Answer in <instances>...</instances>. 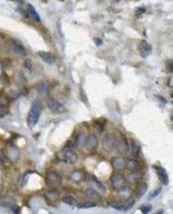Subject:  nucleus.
<instances>
[{
	"instance_id": "nucleus-15",
	"label": "nucleus",
	"mask_w": 173,
	"mask_h": 214,
	"mask_svg": "<svg viewBox=\"0 0 173 214\" xmlns=\"http://www.w3.org/2000/svg\"><path fill=\"white\" fill-rule=\"evenodd\" d=\"M84 194L89 200L96 202V203L101 200V196L99 193L93 188L86 189L84 192Z\"/></svg>"
},
{
	"instance_id": "nucleus-12",
	"label": "nucleus",
	"mask_w": 173,
	"mask_h": 214,
	"mask_svg": "<svg viewBox=\"0 0 173 214\" xmlns=\"http://www.w3.org/2000/svg\"><path fill=\"white\" fill-rule=\"evenodd\" d=\"M115 148L117 150V152L121 155H125L126 154H127L129 150L127 140L124 138H121L116 141Z\"/></svg>"
},
{
	"instance_id": "nucleus-10",
	"label": "nucleus",
	"mask_w": 173,
	"mask_h": 214,
	"mask_svg": "<svg viewBox=\"0 0 173 214\" xmlns=\"http://www.w3.org/2000/svg\"><path fill=\"white\" fill-rule=\"evenodd\" d=\"M97 144H98V139L97 136L94 134H89L86 137L84 142V146L88 150H95L97 148Z\"/></svg>"
},
{
	"instance_id": "nucleus-29",
	"label": "nucleus",
	"mask_w": 173,
	"mask_h": 214,
	"mask_svg": "<svg viewBox=\"0 0 173 214\" xmlns=\"http://www.w3.org/2000/svg\"><path fill=\"white\" fill-rule=\"evenodd\" d=\"M135 203V200L133 199L132 198H129L126 200V201L125 202V211L126 210H129L131 209Z\"/></svg>"
},
{
	"instance_id": "nucleus-31",
	"label": "nucleus",
	"mask_w": 173,
	"mask_h": 214,
	"mask_svg": "<svg viewBox=\"0 0 173 214\" xmlns=\"http://www.w3.org/2000/svg\"><path fill=\"white\" fill-rule=\"evenodd\" d=\"M24 66L27 69H29V70H32V69H33V64H32V62L31 60L29 59L24 60Z\"/></svg>"
},
{
	"instance_id": "nucleus-18",
	"label": "nucleus",
	"mask_w": 173,
	"mask_h": 214,
	"mask_svg": "<svg viewBox=\"0 0 173 214\" xmlns=\"http://www.w3.org/2000/svg\"><path fill=\"white\" fill-rule=\"evenodd\" d=\"M125 167L131 171H136L139 169V163L135 159H128L126 160Z\"/></svg>"
},
{
	"instance_id": "nucleus-13",
	"label": "nucleus",
	"mask_w": 173,
	"mask_h": 214,
	"mask_svg": "<svg viewBox=\"0 0 173 214\" xmlns=\"http://www.w3.org/2000/svg\"><path fill=\"white\" fill-rule=\"evenodd\" d=\"M48 106L49 109L53 113L61 114L64 111V106H62V104L59 101L56 100V99H51L49 101Z\"/></svg>"
},
{
	"instance_id": "nucleus-35",
	"label": "nucleus",
	"mask_w": 173,
	"mask_h": 214,
	"mask_svg": "<svg viewBox=\"0 0 173 214\" xmlns=\"http://www.w3.org/2000/svg\"><path fill=\"white\" fill-rule=\"evenodd\" d=\"M163 213H164V211H163V209H160L158 210V211H157L156 212V213H154V214H163Z\"/></svg>"
},
{
	"instance_id": "nucleus-28",
	"label": "nucleus",
	"mask_w": 173,
	"mask_h": 214,
	"mask_svg": "<svg viewBox=\"0 0 173 214\" xmlns=\"http://www.w3.org/2000/svg\"><path fill=\"white\" fill-rule=\"evenodd\" d=\"M139 209L143 214H148L152 211V206L151 204H143L140 206Z\"/></svg>"
},
{
	"instance_id": "nucleus-17",
	"label": "nucleus",
	"mask_w": 173,
	"mask_h": 214,
	"mask_svg": "<svg viewBox=\"0 0 173 214\" xmlns=\"http://www.w3.org/2000/svg\"><path fill=\"white\" fill-rule=\"evenodd\" d=\"M39 57L42 59L43 61L47 63L48 65H52L54 63V57L50 52L44 51H39L38 52Z\"/></svg>"
},
{
	"instance_id": "nucleus-5",
	"label": "nucleus",
	"mask_w": 173,
	"mask_h": 214,
	"mask_svg": "<svg viewBox=\"0 0 173 214\" xmlns=\"http://www.w3.org/2000/svg\"><path fill=\"white\" fill-rule=\"evenodd\" d=\"M111 184L115 190H120L125 187V178L119 173H114L111 176Z\"/></svg>"
},
{
	"instance_id": "nucleus-14",
	"label": "nucleus",
	"mask_w": 173,
	"mask_h": 214,
	"mask_svg": "<svg viewBox=\"0 0 173 214\" xmlns=\"http://www.w3.org/2000/svg\"><path fill=\"white\" fill-rule=\"evenodd\" d=\"M155 169L158 177L162 183L164 185H168L169 184V177L166 169L161 166H156Z\"/></svg>"
},
{
	"instance_id": "nucleus-36",
	"label": "nucleus",
	"mask_w": 173,
	"mask_h": 214,
	"mask_svg": "<svg viewBox=\"0 0 173 214\" xmlns=\"http://www.w3.org/2000/svg\"><path fill=\"white\" fill-rule=\"evenodd\" d=\"M114 1H116V2H119L120 0H114Z\"/></svg>"
},
{
	"instance_id": "nucleus-20",
	"label": "nucleus",
	"mask_w": 173,
	"mask_h": 214,
	"mask_svg": "<svg viewBox=\"0 0 173 214\" xmlns=\"http://www.w3.org/2000/svg\"><path fill=\"white\" fill-rule=\"evenodd\" d=\"M27 13L29 14L34 20H35L37 22H39L41 20V18L38 12H37V10H35V8L34 7L33 5L31 4H28L27 5Z\"/></svg>"
},
{
	"instance_id": "nucleus-34",
	"label": "nucleus",
	"mask_w": 173,
	"mask_h": 214,
	"mask_svg": "<svg viewBox=\"0 0 173 214\" xmlns=\"http://www.w3.org/2000/svg\"><path fill=\"white\" fill-rule=\"evenodd\" d=\"M6 114V111L3 110H0V118L4 117Z\"/></svg>"
},
{
	"instance_id": "nucleus-6",
	"label": "nucleus",
	"mask_w": 173,
	"mask_h": 214,
	"mask_svg": "<svg viewBox=\"0 0 173 214\" xmlns=\"http://www.w3.org/2000/svg\"><path fill=\"white\" fill-rule=\"evenodd\" d=\"M111 165L112 168L116 171H121L125 169L126 166V159L122 156H116L111 159Z\"/></svg>"
},
{
	"instance_id": "nucleus-27",
	"label": "nucleus",
	"mask_w": 173,
	"mask_h": 214,
	"mask_svg": "<svg viewBox=\"0 0 173 214\" xmlns=\"http://www.w3.org/2000/svg\"><path fill=\"white\" fill-rule=\"evenodd\" d=\"M37 90H38V92L41 94V95H44V96L48 95L49 87H48V86L46 84L42 83V84H39V85L38 86V88H37Z\"/></svg>"
},
{
	"instance_id": "nucleus-16",
	"label": "nucleus",
	"mask_w": 173,
	"mask_h": 214,
	"mask_svg": "<svg viewBox=\"0 0 173 214\" xmlns=\"http://www.w3.org/2000/svg\"><path fill=\"white\" fill-rule=\"evenodd\" d=\"M13 51L17 55L23 56L26 54L25 48L21 42L18 39H14L12 43Z\"/></svg>"
},
{
	"instance_id": "nucleus-21",
	"label": "nucleus",
	"mask_w": 173,
	"mask_h": 214,
	"mask_svg": "<svg viewBox=\"0 0 173 214\" xmlns=\"http://www.w3.org/2000/svg\"><path fill=\"white\" fill-rule=\"evenodd\" d=\"M108 204L109 206L113 207L114 209H115L116 210H118V211H125V202L119 201V200H113L109 201L108 202Z\"/></svg>"
},
{
	"instance_id": "nucleus-25",
	"label": "nucleus",
	"mask_w": 173,
	"mask_h": 214,
	"mask_svg": "<svg viewBox=\"0 0 173 214\" xmlns=\"http://www.w3.org/2000/svg\"><path fill=\"white\" fill-rule=\"evenodd\" d=\"M62 201L64 203L68 204L69 205H77V201L75 199L74 197L72 196H64L62 198Z\"/></svg>"
},
{
	"instance_id": "nucleus-24",
	"label": "nucleus",
	"mask_w": 173,
	"mask_h": 214,
	"mask_svg": "<svg viewBox=\"0 0 173 214\" xmlns=\"http://www.w3.org/2000/svg\"><path fill=\"white\" fill-rule=\"evenodd\" d=\"M85 135H84V133H80L78 135L76 138V142H75V144H76V147L78 148H82V146L84 145V142H85Z\"/></svg>"
},
{
	"instance_id": "nucleus-26",
	"label": "nucleus",
	"mask_w": 173,
	"mask_h": 214,
	"mask_svg": "<svg viewBox=\"0 0 173 214\" xmlns=\"http://www.w3.org/2000/svg\"><path fill=\"white\" fill-rule=\"evenodd\" d=\"M96 205H97L96 202L89 200V201L80 202V204H78V205H77V207L79 208V209H89V208L95 207Z\"/></svg>"
},
{
	"instance_id": "nucleus-7",
	"label": "nucleus",
	"mask_w": 173,
	"mask_h": 214,
	"mask_svg": "<svg viewBox=\"0 0 173 214\" xmlns=\"http://www.w3.org/2000/svg\"><path fill=\"white\" fill-rule=\"evenodd\" d=\"M60 193L56 190H49L44 193L45 198L46 201L50 205L57 203L60 200Z\"/></svg>"
},
{
	"instance_id": "nucleus-38",
	"label": "nucleus",
	"mask_w": 173,
	"mask_h": 214,
	"mask_svg": "<svg viewBox=\"0 0 173 214\" xmlns=\"http://www.w3.org/2000/svg\"><path fill=\"white\" fill-rule=\"evenodd\" d=\"M10 1H14V0H10Z\"/></svg>"
},
{
	"instance_id": "nucleus-22",
	"label": "nucleus",
	"mask_w": 173,
	"mask_h": 214,
	"mask_svg": "<svg viewBox=\"0 0 173 214\" xmlns=\"http://www.w3.org/2000/svg\"><path fill=\"white\" fill-rule=\"evenodd\" d=\"M131 154L134 157H139L140 154V146L138 143L135 140H132L131 142Z\"/></svg>"
},
{
	"instance_id": "nucleus-39",
	"label": "nucleus",
	"mask_w": 173,
	"mask_h": 214,
	"mask_svg": "<svg viewBox=\"0 0 173 214\" xmlns=\"http://www.w3.org/2000/svg\"><path fill=\"white\" fill-rule=\"evenodd\" d=\"M135 1H136V0H135Z\"/></svg>"
},
{
	"instance_id": "nucleus-3",
	"label": "nucleus",
	"mask_w": 173,
	"mask_h": 214,
	"mask_svg": "<svg viewBox=\"0 0 173 214\" xmlns=\"http://www.w3.org/2000/svg\"><path fill=\"white\" fill-rule=\"evenodd\" d=\"M116 137L114 133H106L102 139V147L108 152H112L116 148Z\"/></svg>"
},
{
	"instance_id": "nucleus-19",
	"label": "nucleus",
	"mask_w": 173,
	"mask_h": 214,
	"mask_svg": "<svg viewBox=\"0 0 173 214\" xmlns=\"http://www.w3.org/2000/svg\"><path fill=\"white\" fill-rule=\"evenodd\" d=\"M141 177V174L139 171H131V173L127 175V179L128 181L135 184L139 181Z\"/></svg>"
},
{
	"instance_id": "nucleus-23",
	"label": "nucleus",
	"mask_w": 173,
	"mask_h": 214,
	"mask_svg": "<svg viewBox=\"0 0 173 214\" xmlns=\"http://www.w3.org/2000/svg\"><path fill=\"white\" fill-rule=\"evenodd\" d=\"M147 190H148V184H147L146 183H145V182L140 183L138 188H137V196H138L139 198L143 196L145 194H146Z\"/></svg>"
},
{
	"instance_id": "nucleus-8",
	"label": "nucleus",
	"mask_w": 173,
	"mask_h": 214,
	"mask_svg": "<svg viewBox=\"0 0 173 214\" xmlns=\"http://www.w3.org/2000/svg\"><path fill=\"white\" fill-rule=\"evenodd\" d=\"M139 52L141 57L143 58H146L152 54V47L149 43L146 40L141 41L138 46Z\"/></svg>"
},
{
	"instance_id": "nucleus-32",
	"label": "nucleus",
	"mask_w": 173,
	"mask_h": 214,
	"mask_svg": "<svg viewBox=\"0 0 173 214\" xmlns=\"http://www.w3.org/2000/svg\"><path fill=\"white\" fill-rule=\"evenodd\" d=\"M146 12V10L143 7H140V8L137 9V12H136V15L137 16H141L143 14H144V12Z\"/></svg>"
},
{
	"instance_id": "nucleus-9",
	"label": "nucleus",
	"mask_w": 173,
	"mask_h": 214,
	"mask_svg": "<svg viewBox=\"0 0 173 214\" xmlns=\"http://www.w3.org/2000/svg\"><path fill=\"white\" fill-rule=\"evenodd\" d=\"M86 178V174L82 170H74L71 172L70 175V179L73 183L78 184L82 183L84 181H85Z\"/></svg>"
},
{
	"instance_id": "nucleus-2",
	"label": "nucleus",
	"mask_w": 173,
	"mask_h": 214,
	"mask_svg": "<svg viewBox=\"0 0 173 214\" xmlns=\"http://www.w3.org/2000/svg\"><path fill=\"white\" fill-rule=\"evenodd\" d=\"M57 157L59 160L69 165L74 164L78 158V155L70 150H65L60 152L58 154Z\"/></svg>"
},
{
	"instance_id": "nucleus-4",
	"label": "nucleus",
	"mask_w": 173,
	"mask_h": 214,
	"mask_svg": "<svg viewBox=\"0 0 173 214\" xmlns=\"http://www.w3.org/2000/svg\"><path fill=\"white\" fill-rule=\"evenodd\" d=\"M46 184L48 186L52 188L60 186L62 183V178L59 173L56 171H49L46 175Z\"/></svg>"
},
{
	"instance_id": "nucleus-33",
	"label": "nucleus",
	"mask_w": 173,
	"mask_h": 214,
	"mask_svg": "<svg viewBox=\"0 0 173 214\" xmlns=\"http://www.w3.org/2000/svg\"><path fill=\"white\" fill-rule=\"evenodd\" d=\"M95 44H96L97 46H100V45L102 44V41H101L99 38H95Z\"/></svg>"
},
{
	"instance_id": "nucleus-37",
	"label": "nucleus",
	"mask_w": 173,
	"mask_h": 214,
	"mask_svg": "<svg viewBox=\"0 0 173 214\" xmlns=\"http://www.w3.org/2000/svg\"><path fill=\"white\" fill-rule=\"evenodd\" d=\"M60 1H64V0H60Z\"/></svg>"
},
{
	"instance_id": "nucleus-1",
	"label": "nucleus",
	"mask_w": 173,
	"mask_h": 214,
	"mask_svg": "<svg viewBox=\"0 0 173 214\" xmlns=\"http://www.w3.org/2000/svg\"><path fill=\"white\" fill-rule=\"evenodd\" d=\"M43 110L42 104L40 101L35 100L33 102L27 116V124L29 128L35 127L39 121Z\"/></svg>"
},
{
	"instance_id": "nucleus-11",
	"label": "nucleus",
	"mask_w": 173,
	"mask_h": 214,
	"mask_svg": "<svg viewBox=\"0 0 173 214\" xmlns=\"http://www.w3.org/2000/svg\"><path fill=\"white\" fill-rule=\"evenodd\" d=\"M88 181H89V184L92 186V188L95 190L97 191L98 192H106L105 187L94 175H90L89 178H88Z\"/></svg>"
},
{
	"instance_id": "nucleus-30",
	"label": "nucleus",
	"mask_w": 173,
	"mask_h": 214,
	"mask_svg": "<svg viewBox=\"0 0 173 214\" xmlns=\"http://www.w3.org/2000/svg\"><path fill=\"white\" fill-rule=\"evenodd\" d=\"M162 192V188H158L155 189L152 192L151 194H150V198L151 199V198H156V197L158 196V195L160 194Z\"/></svg>"
}]
</instances>
